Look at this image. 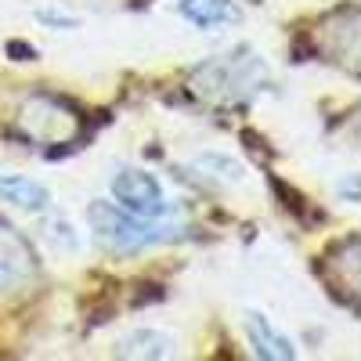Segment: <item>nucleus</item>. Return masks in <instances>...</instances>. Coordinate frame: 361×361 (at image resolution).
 <instances>
[{
    "label": "nucleus",
    "instance_id": "f257e3e1",
    "mask_svg": "<svg viewBox=\"0 0 361 361\" xmlns=\"http://www.w3.org/2000/svg\"><path fill=\"white\" fill-rule=\"evenodd\" d=\"M87 228L94 246L112 257H137L145 250L177 243L180 231H185V224H173L170 217H159V221L134 217L112 199H94L87 206Z\"/></svg>",
    "mask_w": 361,
    "mask_h": 361
},
{
    "label": "nucleus",
    "instance_id": "f03ea898",
    "mask_svg": "<svg viewBox=\"0 0 361 361\" xmlns=\"http://www.w3.org/2000/svg\"><path fill=\"white\" fill-rule=\"evenodd\" d=\"M264 83H267V66L250 47H243L238 54H221L217 62H206L195 73V90H202L209 98H224V102L253 98Z\"/></svg>",
    "mask_w": 361,
    "mask_h": 361
},
{
    "label": "nucleus",
    "instance_id": "7ed1b4c3",
    "mask_svg": "<svg viewBox=\"0 0 361 361\" xmlns=\"http://www.w3.org/2000/svg\"><path fill=\"white\" fill-rule=\"evenodd\" d=\"M109 199L116 206H123L127 214L134 217H148V221H159V217H170L173 214V202L163 188V180L145 170V166H119L109 180Z\"/></svg>",
    "mask_w": 361,
    "mask_h": 361
},
{
    "label": "nucleus",
    "instance_id": "20e7f679",
    "mask_svg": "<svg viewBox=\"0 0 361 361\" xmlns=\"http://www.w3.org/2000/svg\"><path fill=\"white\" fill-rule=\"evenodd\" d=\"M243 325H246L250 347H253V354H257L260 361H296V357H300L296 340H293L289 333H282V329L271 322L264 311L250 307L246 318H243Z\"/></svg>",
    "mask_w": 361,
    "mask_h": 361
},
{
    "label": "nucleus",
    "instance_id": "39448f33",
    "mask_svg": "<svg viewBox=\"0 0 361 361\" xmlns=\"http://www.w3.org/2000/svg\"><path fill=\"white\" fill-rule=\"evenodd\" d=\"M37 271V257L29 243L8 224H0V293H11L25 286Z\"/></svg>",
    "mask_w": 361,
    "mask_h": 361
},
{
    "label": "nucleus",
    "instance_id": "423d86ee",
    "mask_svg": "<svg viewBox=\"0 0 361 361\" xmlns=\"http://www.w3.org/2000/svg\"><path fill=\"white\" fill-rule=\"evenodd\" d=\"M116 357H130V361H166L177 357V336L166 333V329H130L116 340Z\"/></svg>",
    "mask_w": 361,
    "mask_h": 361
},
{
    "label": "nucleus",
    "instance_id": "0eeeda50",
    "mask_svg": "<svg viewBox=\"0 0 361 361\" xmlns=\"http://www.w3.org/2000/svg\"><path fill=\"white\" fill-rule=\"evenodd\" d=\"M173 11L188 25H195L199 33H214V29L243 22V4L238 0H173Z\"/></svg>",
    "mask_w": 361,
    "mask_h": 361
},
{
    "label": "nucleus",
    "instance_id": "6e6552de",
    "mask_svg": "<svg viewBox=\"0 0 361 361\" xmlns=\"http://www.w3.org/2000/svg\"><path fill=\"white\" fill-rule=\"evenodd\" d=\"M0 202L22 209V214H47L54 206V195L47 185L25 173H0Z\"/></svg>",
    "mask_w": 361,
    "mask_h": 361
},
{
    "label": "nucleus",
    "instance_id": "1a4fd4ad",
    "mask_svg": "<svg viewBox=\"0 0 361 361\" xmlns=\"http://www.w3.org/2000/svg\"><path fill=\"white\" fill-rule=\"evenodd\" d=\"M195 170H199V177L217 180V185H243L246 180V166L231 156H221V152H209V156L195 159Z\"/></svg>",
    "mask_w": 361,
    "mask_h": 361
},
{
    "label": "nucleus",
    "instance_id": "9d476101",
    "mask_svg": "<svg viewBox=\"0 0 361 361\" xmlns=\"http://www.w3.org/2000/svg\"><path fill=\"white\" fill-rule=\"evenodd\" d=\"M44 243L54 250V253H80V246H83V235L73 228V221H66V217H51L44 228Z\"/></svg>",
    "mask_w": 361,
    "mask_h": 361
},
{
    "label": "nucleus",
    "instance_id": "9b49d317",
    "mask_svg": "<svg viewBox=\"0 0 361 361\" xmlns=\"http://www.w3.org/2000/svg\"><path fill=\"white\" fill-rule=\"evenodd\" d=\"M37 22H44L47 29H66V33H76L83 25L80 15H69V11H58V8H40L37 11Z\"/></svg>",
    "mask_w": 361,
    "mask_h": 361
},
{
    "label": "nucleus",
    "instance_id": "f8f14e48",
    "mask_svg": "<svg viewBox=\"0 0 361 361\" xmlns=\"http://www.w3.org/2000/svg\"><path fill=\"white\" fill-rule=\"evenodd\" d=\"M8 51H11V54H22L18 62H37V47H33V44H11Z\"/></svg>",
    "mask_w": 361,
    "mask_h": 361
}]
</instances>
